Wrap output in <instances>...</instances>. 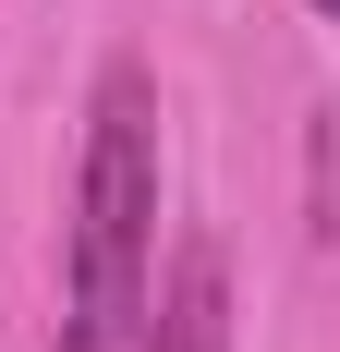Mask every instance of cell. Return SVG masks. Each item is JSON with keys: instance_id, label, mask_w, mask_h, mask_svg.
Listing matches in <instances>:
<instances>
[{"instance_id": "cell-1", "label": "cell", "mask_w": 340, "mask_h": 352, "mask_svg": "<svg viewBox=\"0 0 340 352\" xmlns=\"http://www.w3.org/2000/svg\"><path fill=\"white\" fill-rule=\"evenodd\" d=\"M146 280H158V73L98 61L85 158H73V231H61V340L49 352H134Z\"/></svg>"}, {"instance_id": "cell-2", "label": "cell", "mask_w": 340, "mask_h": 352, "mask_svg": "<svg viewBox=\"0 0 340 352\" xmlns=\"http://www.w3.org/2000/svg\"><path fill=\"white\" fill-rule=\"evenodd\" d=\"M134 352H231V267H219V243H182L158 280H146Z\"/></svg>"}, {"instance_id": "cell-3", "label": "cell", "mask_w": 340, "mask_h": 352, "mask_svg": "<svg viewBox=\"0 0 340 352\" xmlns=\"http://www.w3.org/2000/svg\"><path fill=\"white\" fill-rule=\"evenodd\" d=\"M304 12H316V25H340V0H304Z\"/></svg>"}]
</instances>
